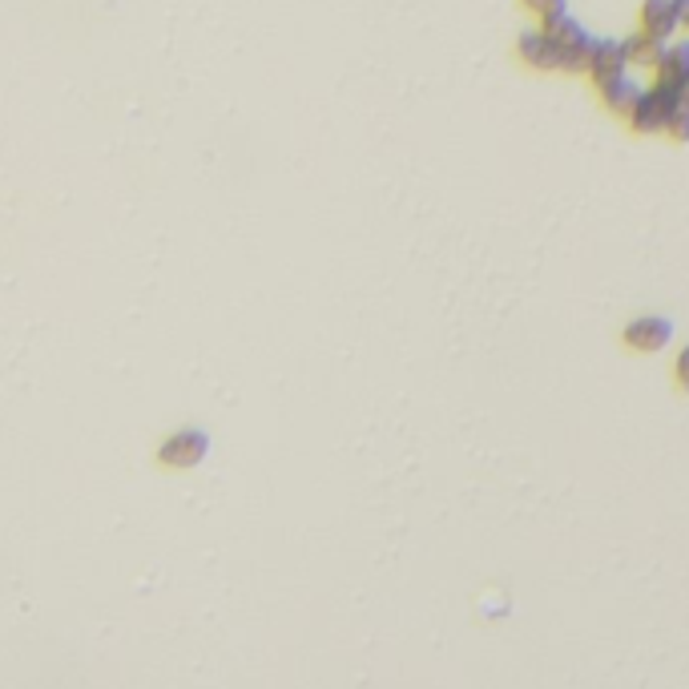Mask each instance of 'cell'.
Here are the masks:
<instances>
[{"mask_svg":"<svg viewBox=\"0 0 689 689\" xmlns=\"http://www.w3.org/2000/svg\"><path fill=\"white\" fill-rule=\"evenodd\" d=\"M545 33L552 37V44H557V53H561V69L564 73H585L589 69V53H592V37L589 28L580 25L573 13L557 16V21H549V25H540Z\"/></svg>","mask_w":689,"mask_h":689,"instance_id":"6da1fadb","label":"cell"},{"mask_svg":"<svg viewBox=\"0 0 689 689\" xmlns=\"http://www.w3.org/2000/svg\"><path fill=\"white\" fill-rule=\"evenodd\" d=\"M681 93L677 89H665V85H653V89H641V98H637L634 113H629V126L637 133H665L669 122H674V113L681 110Z\"/></svg>","mask_w":689,"mask_h":689,"instance_id":"7a4b0ae2","label":"cell"},{"mask_svg":"<svg viewBox=\"0 0 689 689\" xmlns=\"http://www.w3.org/2000/svg\"><path fill=\"white\" fill-rule=\"evenodd\" d=\"M592 85L601 89V85L617 81L629 73V56H625V44L613 41V37H601V41H592V53H589V69Z\"/></svg>","mask_w":689,"mask_h":689,"instance_id":"3957f363","label":"cell"},{"mask_svg":"<svg viewBox=\"0 0 689 689\" xmlns=\"http://www.w3.org/2000/svg\"><path fill=\"white\" fill-rule=\"evenodd\" d=\"M621 339H625L634 352L653 355L674 343V323H669L665 315H641V319H634V323L625 327V335Z\"/></svg>","mask_w":689,"mask_h":689,"instance_id":"277c9868","label":"cell"},{"mask_svg":"<svg viewBox=\"0 0 689 689\" xmlns=\"http://www.w3.org/2000/svg\"><path fill=\"white\" fill-rule=\"evenodd\" d=\"M206 451H210V439L202 436V432H178V436H169L157 451V460L166 468H194L206 460Z\"/></svg>","mask_w":689,"mask_h":689,"instance_id":"5b68a950","label":"cell"},{"mask_svg":"<svg viewBox=\"0 0 689 689\" xmlns=\"http://www.w3.org/2000/svg\"><path fill=\"white\" fill-rule=\"evenodd\" d=\"M516 53H521L524 65H533V69H540V73L561 69V53H557V44H552V37L545 28H528V33H521Z\"/></svg>","mask_w":689,"mask_h":689,"instance_id":"8992f818","label":"cell"},{"mask_svg":"<svg viewBox=\"0 0 689 689\" xmlns=\"http://www.w3.org/2000/svg\"><path fill=\"white\" fill-rule=\"evenodd\" d=\"M677 9L674 0H641V33H649V37H658V41H674L677 33Z\"/></svg>","mask_w":689,"mask_h":689,"instance_id":"52a82bcc","label":"cell"},{"mask_svg":"<svg viewBox=\"0 0 689 689\" xmlns=\"http://www.w3.org/2000/svg\"><path fill=\"white\" fill-rule=\"evenodd\" d=\"M658 85L677 89V93L689 85V41H669L662 65H658Z\"/></svg>","mask_w":689,"mask_h":689,"instance_id":"ba28073f","label":"cell"},{"mask_svg":"<svg viewBox=\"0 0 689 689\" xmlns=\"http://www.w3.org/2000/svg\"><path fill=\"white\" fill-rule=\"evenodd\" d=\"M625 44V56H629V65H641V69H658L662 65V56L669 44L658 41V37H649V33H629V41H621Z\"/></svg>","mask_w":689,"mask_h":689,"instance_id":"9c48e42d","label":"cell"},{"mask_svg":"<svg viewBox=\"0 0 689 689\" xmlns=\"http://www.w3.org/2000/svg\"><path fill=\"white\" fill-rule=\"evenodd\" d=\"M637 98H641V85L625 73V77H617V81L601 85V101H605V110H613L617 117H629L637 105Z\"/></svg>","mask_w":689,"mask_h":689,"instance_id":"30bf717a","label":"cell"},{"mask_svg":"<svg viewBox=\"0 0 689 689\" xmlns=\"http://www.w3.org/2000/svg\"><path fill=\"white\" fill-rule=\"evenodd\" d=\"M524 9L540 16V25H549V21L569 13V0H524Z\"/></svg>","mask_w":689,"mask_h":689,"instance_id":"8fae6325","label":"cell"},{"mask_svg":"<svg viewBox=\"0 0 689 689\" xmlns=\"http://www.w3.org/2000/svg\"><path fill=\"white\" fill-rule=\"evenodd\" d=\"M665 133H669L674 141H681V145L689 141V101H681V110L674 113V122H669V129H665Z\"/></svg>","mask_w":689,"mask_h":689,"instance_id":"7c38bea8","label":"cell"},{"mask_svg":"<svg viewBox=\"0 0 689 689\" xmlns=\"http://www.w3.org/2000/svg\"><path fill=\"white\" fill-rule=\"evenodd\" d=\"M674 375H677V383H681V392H689V343L681 347V355H677Z\"/></svg>","mask_w":689,"mask_h":689,"instance_id":"4fadbf2b","label":"cell"},{"mask_svg":"<svg viewBox=\"0 0 689 689\" xmlns=\"http://www.w3.org/2000/svg\"><path fill=\"white\" fill-rule=\"evenodd\" d=\"M674 9H677V25L689 33V0H674Z\"/></svg>","mask_w":689,"mask_h":689,"instance_id":"5bb4252c","label":"cell"},{"mask_svg":"<svg viewBox=\"0 0 689 689\" xmlns=\"http://www.w3.org/2000/svg\"><path fill=\"white\" fill-rule=\"evenodd\" d=\"M681 98H686V101H689V85H686V89H681Z\"/></svg>","mask_w":689,"mask_h":689,"instance_id":"9a60e30c","label":"cell"}]
</instances>
